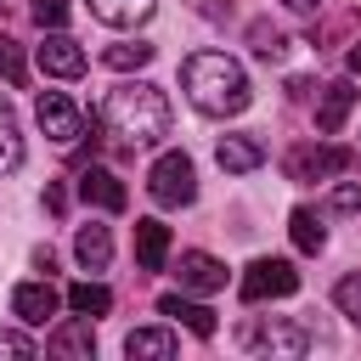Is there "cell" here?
I'll use <instances>...</instances> for the list:
<instances>
[{"label":"cell","mask_w":361,"mask_h":361,"mask_svg":"<svg viewBox=\"0 0 361 361\" xmlns=\"http://www.w3.org/2000/svg\"><path fill=\"white\" fill-rule=\"evenodd\" d=\"M102 124H107L130 152H135V147H158V141L169 135V102H164L158 85H147V79H124V85L107 90V102H102Z\"/></svg>","instance_id":"cell-1"},{"label":"cell","mask_w":361,"mask_h":361,"mask_svg":"<svg viewBox=\"0 0 361 361\" xmlns=\"http://www.w3.org/2000/svg\"><path fill=\"white\" fill-rule=\"evenodd\" d=\"M180 85H186L192 107L209 113V118H231V113H243L248 96H254L243 62H231L226 51H192V56L180 62Z\"/></svg>","instance_id":"cell-2"},{"label":"cell","mask_w":361,"mask_h":361,"mask_svg":"<svg viewBox=\"0 0 361 361\" xmlns=\"http://www.w3.org/2000/svg\"><path fill=\"white\" fill-rule=\"evenodd\" d=\"M237 344L259 350V355H305L310 350V327H299L288 316H248L237 327Z\"/></svg>","instance_id":"cell-3"},{"label":"cell","mask_w":361,"mask_h":361,"mask_svg":"<svg viewBox=\"0 0 361 361\" xmlns=\"http://www.w3.org/2000/svg\"><path fill=\"white\" fill-rule=\"evenodd\" d=\"M147 192H152L158 209H186V203L197 197V169H192V158H186V152H164V158L147 169Z\"/></svg>","instance_id":"cell-4"},{"label":"cell","mask_w":361,"mask_h":361,"mask_svg":"<svg viewBox=\"0 0 361 361\" xmlns=\"http://www.w3.org/2000/svg\"><path fill=\"white\" fill-rule=\"evenodd\" d=\"M282 169H288V180L293 186H316V180H327V175H344V169H355V152L350 147H293L288 158H282Z\"/></svg>","instance_id":"cell-5"},{"label":"cell","mask_w":361,"mask_h":361,"mask_svg":"<svg viewBox=\"0 0 361 361\" xmlns=\"http://www.w3.org/2000/svg\"><path fill=\"white\" fill-rule=\"evenodd\" d=\"M34 118H39V130H45L56 147H73V141L85 135V118H79V107H73L62 90H39V102H34Z\"/></svg>","instance_id":"cell-6"},{"label":"cell","mask_w":361,"mask_h":361,"mask_svg":"<svg viewBox=\"0 0 361 361\" xmlns=\"http://www.w3.org/2000/svg\"><path fill=\"white\" fill-rule=\"evenodd\" d=\"M293 288H299L293 259H254L248 276H243V299H248V305H259V299H288Z\"/></svg>","instance_id":"cell-7"},{"label":"cell","mask_w":361,"mask_h":361,"mask_svg":"<svg viewBox=\"0 0 361 361\" xmlns=\"http://www.w3.org/2000/svg\"><path fill=\"white\" fill-rule=\"evenodd\" d=\"M34 56H39V68H45L51 79H79V73H85V51H79V39H68L62 28H51V34L34 45Z\"/></svg>","instance_id":"cell-8"},{"label":"cell","mask_w":361,"mask_h":361,"mask_svg":"<svg viewBox=\"0 0 361 361\" xmlns=\"http://www.w3.org/2000/svg\"><path fill=\"white\" fill-rule=\"evenodd\" d=\"M79 197H85L90 209H102V214H118V209L130 203V192H124V180H118L113 169H102V164H90V169H79Z\"/></svg>","instance_id":"cell-9"},{"label":"cell","mask_w":361,"mask_h":361,"mask_svg":"<svg viewBox=\"0 0 361 361\" xmlns=\"http://www.w3.org/2000/svg\"><path fill=\"white\" fill-rule=\"evenodd\" d=\"M175 276H180L186 293H220V288H226V265H220L214 254H203V248H186L180 265H175Z\"/></svg>","instance_id":"cell-10"},{"label":"cell","mask_w":361,"mask_h":361,"mask_svg":"<svg viewBox=\"0 0 361 361\" xmlns=\"http://www.w3.org/2000/svg\"><path fill=\"white\" fill-rule=\"evenodd\" d=\"M214 164H220L226 175H248V169L265 164V141H254V135H220Z\"/></svg>","instance_id":"cell-11"},{"label":"cell","mask_w":361,"mask_h":361,"mask_svg":"<svg viewBox=\"0 0 361 361\" xmlns=\"http://www.w3.org/2000/svg\"><path fill=\"white\" fill-rule=\"evenodd\" d=\"M11 310H17V322L45 327V322L56 316V288H51V282H23V288L11 293Z\"/></svg>","instance_id":"cell-12"},{"label":"cell","mask_w":361,"mask_h":361,"mask_svg":"<svg viewBox=\"0 0 361 361\" xmlns=\"http://www.w3.org/2000/svg\"><path fill=\"white\" fill-rule=\"evenodd\" d=\"M350 107H355V90L338 79V85H322V96H316V130L322 135H338L344 130V118H350Z\"/></svg>","instance_id":"cell-13"},{"label":"cell","mask_w":361,"mask_h":361,"mask_svg":"<svg viewBox=\"0 0 361 361\" xmlns=\"http://www.w3.org/2000/svg\"><path fill=\"white\" fill-rule=\"evenodd\" d=\"M45 350H51V355H73V361H90V355H96V333H90V316H79V322H62V327H51Z\"/></svg>","instance_id":"cell-14"},{"label":"cell","mask_w":361,"mask_h":361,"mask_svg":"<svg viewBox=\"0 0 361 361\" xmlns=\"http://www.w3.org/2000/svg\"><path fill=\"white\" fill-rule=\"evenodd\" d=\"M158 316H175L186 333H197V338H214V310H209V305H197V299L164 293V299H158Z\"/></svg>","instance_id":"cell-15"},{"label":"cell","mask_w":361,"mask_h":361,"mask_svg":"<svg viewBox=\"0 0 361 361\" xmlns=\"http://www.w3.org/2000/svg\"><path fill=\"white\" fill-rule=\"evenodd\" d=\"M175 350H180V338L169 327H135L124 338V355H135V361H169Z\"/></svg>","instance_id":"cell-16"},{"label":"cell","mask_w":361,"mask_h":361,"mask_svg":"<svg viewBox=\"0 0 361 361\" xmlns=\"http://www.w3.org/2000/svg\"><path fill=\"white\" fill-rule=\"evenodd\" d=\"M73 254H79V265L85 271H107V259H113V231L107 226H79V237H73Z\"/></svg>","instance_id":"cell-17"},{"label":"cell","mask_w":361,"mask_h":361,"mask_svg":"<svg viewBox=\"0 0 361 361\" xmlns=\"http://www.w3.org/2000/svg\"><path fill=\"white\" fill-rule=\"evenodd\" d=\"M135 259H141V271H164V259H169V226L135 220Z\"/></svg>","instance_id":"cell-18"},{"label":"cell","mask_w":361,"mask_h":361,"mask_svg":"<svg viewBox=\"0 0 361 361\" xmlns=\"http://www.w3.org/2000/svg\"><path fill=\"white\" fill-rule=\"evenodd\" d=\"M152 6L158 0H90V17L107 23V28H135V23L152 17Z\"/></svg>","instance_id":"cell-19"},{"label":"cell","mask_w":361,"mask_h":361,"mask_svg":"<svg viewBox=\"0 0 361 361\" xmlns=\"http://www.w3.org/2000/svg\"><path fill=\"white\" fill-rule=\"evenodd\" d=\"M248 51H254L259 62H282V56H288V34L259 17V23H248Z\"/></svg>","instance_id":"cell-20"},{"label":"cell","mask_w":361,"mask_h":361,"mask_svg":"<svg viewBox=\"0 0 361 361\" xmlns=\"http://www.w3.org/2000/svg\"><path fill=\"white\" fill-rule=\"evenodd\" d=\"M23 164V130H17V113H11V102L0 96V175H11Z\"/></svg>","instance_id":"cell-21"},{"label":"cell","mask_w":361,"mask_h":361,"mask_svg":"<svg viewBox=\"0 0 361 361\" xmlns=\"http://www.w3.org/2000/svg\"><path fill=\"white\" fill-rule=\"evenodd\" d=\"M68 305H73V316H107L113 310V293L102 282H73L68 288Z\"/></svg>","instance_id":"cell-22"},{"label":"cell","mask_w":361,"mask_h":361,"mask_svg":"<svg viewBox=\"0 0 361 361\" xmlns=\"http://www.w3.org/2000/svg\"><path fill=\"white\" fill-rule=\"evenodd\" d=\"M102 62L118 68V73H130V68H147V62H152V45H147V39H118V45L102 51Z\"/></svg>","instance_id":"cell-23"},{"label":"cell","mask_w":361,"mask_h":361,"mask_svg":"<svg viewBox=\"0 0 361 361\" xmlns=\"http://www.w3.org/2000/svg\"><path fill=\"white\" fill-rule=\"evenodd\" d=\"M288 231H293V248H299V254H316V248L327 243V231H322V220H316L310 209H293V214H288Z\"/></svg>","instance_id":"cell-24"},{"label":"cell","mask_w":361,"mask_h":361,"mask_svg":"<svg viewBox=\"0 0 361 361\" xmlns=\"http://www.w3.org/2000/svg\"><path fill=\"white\" fill-rule=\"evenodd\" d=\"M0 79H6L11 90H23V85H28V68H23V45H17L11 34H0Z\"/></svg>","instance_id":"cell-25"},{"label":"cell","mask_w":361,"mask_h":361,"mask_svg":"<svg viewBox=\"0 0 361 361\" xmlns=\"http://www.w3.org/2000/svg\"><path fill=\"white\" fill-rule=\"evenodd\" d=\"M333 305H338V316H350V322L361 327V276H344V282L333 288Z\"/></svg>","instance_id":"cell-26"},{"label":"cell","mask_w":361,"mask_h":361,"mask_svg":"<svg viewBox=\"0 0 361 361\" xmlns=\"http://www.w3.org/2000/svg\"><path fill=\"white\" fill-rule=\"evenodd\" d=\"M327 209H333V214H355V209H361V180H344V186H333Z\"/></svg>","instance_id":"cell-27"},{"label":"cell","mask_w":361,"mask_h":361,"mask_svg":"<svg viewBox=\"0 0 361 361\" xmlns=\"http://www.w3.org/2000/svg\"><path fill=\"white\" fill-rule=\"evenodd\" d=\"M34 350H39V344H34V338H28V333H11V327H6V333H0V355H17V361H28V355H34Z\"/></svg>","instance_id":"cell-28"},{"label":"cell","mask_w":361,"mask_h":361,"mask_svg":"<svg viewBox=\"0 0 361 361\" xmlns=\"http://www.w3.org/2000/svg\"><path fill=\"white\" fill-rule=\"evenodd\" d=\"M62 17H68V0H34V23L39 28H62Z\"/></svg>","instance_id":"cell-29"},{"label":"cell","mask_w":361,"mask_h":361,"mask_svg":"<svg viewBox=\"0 0 361 361\" xmlns=\"http://www.w3.org/2000/svg\"><path fill=\"white\" fill-rule=\"evenodd\" d=\"M45 209L62 214V209H68V192H62V186H45Z\"/></svg>","instance_id":"cell-30"},{"label":"cell","mask_w":361,"mask_h":361,"mask_svg":"<svg viewBox=\"0 0 361 361\" xmlns=\"http://www.w3.org/2000/svg\"><path fill=\"white\" fill-rule=\"evenodd\" d=\"M282 6H288V11H305V17H310V11L322 6V0H282Z\"/></svg>","instance_id":"cell-31"},{"label":"cell","mask_w":361,"mask_h":361,"mask_svg":"<svg viewBox=\"0 0 361 361\" xmlns=\"http://www.w3.org/2000/svg\"><path fill=\"white\" fill-rule=\"evenodd\" d=\"M350 73H361V45H350Z\"/></svg>","instance_id":"cell-32"}]
</instances>
